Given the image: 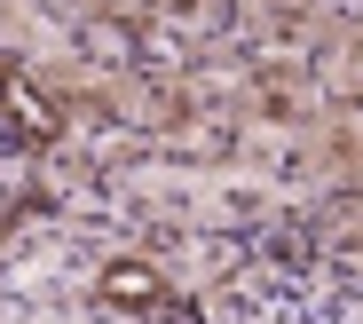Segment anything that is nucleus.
I'll use <instances>...</instances> for the list:
<instances>
[{
  "label": "nucleus",
  "instance_id": "nucleus-1",
  "mask_svg": "<svg viewBox=\"0 0 363 324\" xmlns=\"http://www.w3.org/2000/svg\"><path fill=\"white\" fill-rule=\"evenodd\" d=\"M0 111H9V126L24 143H55V135H64V111L48 103V87L32 72H0Z\"/></svg>",
  "mask_w": 363,
  "mask_h": 324
},
{
  "label": "nucleus",
  "instance_id": "nucleus-2",
  "mask_svg": "<svg viewBox=\"0 0 363 324\" xmlns=\"http://www.w3.org/2000/svg\"><path fill=\"white\" fill-rule=\"evenodd\" d=\"M103 301H118V308H158L166 285H158L150 261H111V269H103Z\"/></svg>",
  "mask_w": 363,
  "mask_h": 324
}]
</instances>
